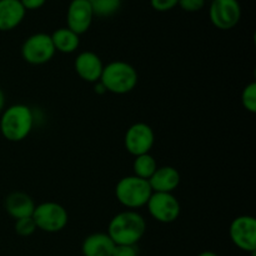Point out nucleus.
Listing matches in <instances>:
<instances>
[{"label":"nucleus","mask_w":256,"mask_h":256,"mask_svg":"<svg viewBox=\"0 0 256 256\" xmlns=\"http://www.w3.org/2000/svg\"><path fill=\"white\" fill-rule=\"evenodd\" d=\"M5 109V94L2 89H0V112H4Z\"/></svg>","instance_id":"27"},{"label":"nucleus","mask_w":256,"mask_h":256,"mask_svg":"<svg viewBox=\"0 0 256 256\" xmlns=\"http://www.w3.org/2000/svg\"><path fill=\"white\" fill-rule=\"evenodd\" d=\"M180 172L174 166H162L155 170L148 182L152 192H172L180 184Z\"/></svg>","instance_id":"15"},{"label":"nucleus","mask_w":256,"mask_h":256,"mask_svg":"<svg viewBox=\"0 0 256 256\" xmlns=\"http://www.w3.org/2000/svg\"><path fill=\"white\" fill-rule=\"evenodd\" d=\"M94 92H96V94H99V95H102V94H105V92H106V90H105L104 85H102V82H95Z\"/></svg>","instance_id":"26"},{"label":"nucleus","mask_w":256,"mask_h":256,"mask_svg":"<svg viewBox=\"0 0 256 256\" xmlns=\"http://www.w3.org/2000/svg\"><path fill=\"white\" fill-rule=\"evenodd\" d=\"M14 229L19 236L28 238L34 234L35 230H36V225H35V222L32 216L22 218V219L15 220Z\"/></svg>","instance_id":"21"},{"label":"nucleus","mask_w":256,"mask_h":256,"mask_svg":"<svg viewBox=\"0 0 256 256\" xmlns=\"http://www.w3.org/2000/svg\"><path fill=\"white\" fill-rule=\"evenodd\" d=\"M242 104L246 112H256V82H252L244 88L242 92Z\"/></svg>","instance_id":"20"},{"label":"nucleus","mask_w":256,"mask_h":256,"mask_svg":"<svg viewBox=\"0 0 256 256\" xmlns=\"http://www.w3.org/2000/svg\"><path fill=\"white\" fill-rule=\"evenodd\" d=\"M209 18L216 29L230 30L242 19V6L238 0H212L209 8Z\"/></svg>","instance_id":"9"},{"label":"nucleus","mask_w":256,"mask_h":256,"mask_svg":"<svg viewBox=\"0 0 256 256\" xmlns=\"http://www.w3.org/2000/svg\"><path fill=\"white\" fill-rule=\"evenodd\" d=\"M26 15L20 0H0V32H10L19 26Z\"/></svg>","instance_id":"13"},{"label":"nucleus","mask_w":256,"mask_h":256,"mask_svg":"<svg viewBox=\"0 0 256 256\" xmlns=\"http://www.w3.org/2000/svg\"><path fill=\"white\" fill-rule=\"evenodd\" d=\"M154 130L146 122H135L125 132V149L132 156H139L150 152L154 146Z\"/></svg>","instance_id":"10"},{"label":"nucleus","mask_w":256,"mask_h":256,"mask_svg":"<svg viewBox=\"0 0 256 256\" xmlns=\"http://www.w3.org/2000/svg\"><path fill=\"white\" fill-rule=\"evenodd\" d=\"M138 80V72L132 64L122 60H115L104 65L99 82L104 85L106 92L124 95L136 88Z\"/></svg>","instance_id":"3"},{"label":"nucleus","mask_w":256,"mask_h":256,"mask_svg":"<svg viewBox=\"0 0 256 256\" xmlns=\"http://www.w3.org/2000/svg\"><path fill=\"white\" fill-rule=\"evenodd\" d=\"M112 256H139L136 245H115Z\"/></svg>","instance_id":"24"},{"label":"nucleus","mask_w":256,"mask_h":256,"mask_svg":"<svg viewBox=\"0 0 256 256\" xmlns=\"http://www.w3.org/2000/svg\"><path fill=\"white\" fill-rule=\"evenodd\" d=\"M152 194V190L149 182L135 175L122 178L115 186L116 200L129 210L145 206Z\"/></svg>","instance_id":"4"},{"label":"nucleus","mask_w":256,"mask_h":256,"mask_svg":"<svg viewBox=\"0 0 256 256\" xmlns=\"http://www.w3.org/2000/svg\"><path fill=\"white\" fill-rule=\"evenodd\" d=\"M198 256H219V255L215 254V252H200Z\"/></svg>","instance_id":"28"},{"label":"nucleus","mask_w":256,"mask_h":256,"mask_svg":"<svg viewBox=\"0 0 256 256\" xmlns=\"http://www.w3.org/2000/svg\"><path fill=\"white\" fill-rule=\"evenodd\" d=\"M230 239L242 252L254 255L256 252V220L250 215H240L230 224Z\"/></svg>","instance_id":"8"},{"label":"nucleus","mask_w":256,"mask_h":256,"mask_svg":"<svg viewBox=\"0 0 256 256\" xmlns=\"http://www.w3.org/2000/svg\"><path fill=\"white\" fill-rule=\"evenodd\" d=\"M25 10H38L46 4V0H20Z\"/></svg>","instance_id":"25"},{"label":"nucleus","mask_w":256,"mask_h":256,"mask_svg":"<svg viewBox=\"0 0 256 256\" xmlns=\"http://www.w3.org/2000/svg\"><path fill=\"white\" fill-rule=\"evenodd\" d=\"M55 52L52 36L45 32L30 35L22 45V58L30 65L46 64L54 58Z\"/></svg>","instance_id":"6"},{"label":"nucleus","mask_w":256,"mask_h":256,"mask_svg":"<svg viewBox=\"0 0 256 256\" xmlns=\"http://www.w3.org/2000/svg\"><path fill=\"white\" fill-rule=\"evenodd\" d=\"M50 36H52L55 52H62V54L75 52L80 45V36L72 32L69 28H59Z\"/></svg>","instance_id":"17"},{"label":"nucleus","mask_w":256,"mask_h":256,"mask_svg":"<svg viewBox=\"0 0 256 256\" xmlns=\"http://www.w3.org/2000/svg\"><path fill=\"white\" fill-rule=\"evenodd\" d=\"M34 126V114L28 105L14 104L6 108L0 118V132L12 142L26 139Z\"/></svg>","instance_id":"2"},{"label":"nucleus","mask_w":256,"mask_h":256,"mask_svg":"<svg viewBox=\"0 0 256 256\" xmlns=\"http://www.w3.org/2000/svg\"><path fill=\"white\" fill-rule=\"evenodd\" d=\"M35 202L30 195L22 192H12L5 198V212L15 220L32 216L35 209Z\"/></svg>","instance_id":"14"},{"label":"nucleus","mask_w":256,"mask_h":256,"mask_svg":"<svg viewBox=\"0 0 256 256\" xmlns=\"http://www.w3.org/2000/svg\"><path fill=\"white\" fill-rule=\"evenodd\" d=\"M36 229L45 232H59L66 228L69 214L59 202H45L36 205L32 215Z\"/></svg>","instance_id":"5"},{"label":"nucleus","mask_w":256,"mask_h":256,"mask_svg":"<svg viewBox=\"0 0 256 256\" xmlns=\"http://www.w3.org/2000/svg\"><path fill=\"white\" fill-rule=\"evenodd\" d=\"M150 216L162 224H172L180 216L182 206L172 192H152L146 205Z\"/></svg>","instance_id":"7"},{"label":"nucleus","mask_w":256,"mask_h":256,"mask_svg":"<svg viewBox=\"0 0 256 256\" xmlns=\"http://www.w3.org/2000/svg\"><path fill=\"white\" fill-rule=\"evenodd\" d=\"M205 2H206V0H179L178 5H179L184 12H200V10L205 6Z\"/></svg>","instance_id":"22"},{"label":"nucleus","mask_w":256,"mask_h":256,"mask_svg":"<svg viewBox=\"0 0 256 256\" xmlns=\"http://www.w3.org/2000/svg\"><path fill=\"white\" fill-rule=\"evenodd\" d=\"M92 5L94 16L110 18L122 8V0H88Z\"/></svg>","instance_id":"19"},{"label":"nucleus","mask_w":256,"mask_h":256,"mask_svg":"<svg viewBox=\"0 0 256 256\" xmlns=\"http://www.w3.org/2000/svg\"><path fill=\"white\" fill-rule=\"evenodd\" d=\"M146 232L144 216L135 210H125L110 220L108 232L115 245H136Z\"/></svg>","instance_id":"1"},{"label":"nucleus","mask_w":256,"mask_h":256,"mask_svg":"<svg viewBox=\"0 0 256 256\" xmlns=\"http://www.w3.org/2000/svg\"><path fill=\"white\" fill-rule=\"evenodd\" d=\"M115 244L106 232H94L84 239L82 252L84 256H112Z\"/></svg>","instance_id":"16"},{"label":"nucleus","mask_w":256,"mask_h":256,"mask_svg":"<svg viewBox=\"0 0 256 256\" xmlns=\"http://www.w3.org/2000/svg\"><path fill=\"white\" fill-rule=\"evenodd\" d=\"M94 19L92 5L88 0H72L66 10V24L80 36L90 29Z\"/></svg>","instance_id":"11"},{"label":"nucleus","mask_w":256,"mask_h":256,"mask_svg":"<svg viewBox=\"0 0 256 256\" xmlns=\"http://www.w3.org/2000/svg\"><path fill=\"white\" fill-rule=\"evenodd\" d=\"M74 68L80 79L95 84L100 80L104 64L96 52L86 50L78 55L74 62Z\"/></svg>","instance_id":"12"},{"label":"nucleus","mask_w":256,"mask_h":256,"mask_svg":"<svg viewBox=\"0 0 256 256\" xmlns=\"http://www.w3.org/2000/svg\"><path fill=\"white\" fill-rule=\"evenodd\" d=\"M179 0H150V5L156 12H169V10L174 9L178 6Z\"/></svg>","instance_id":"23"},{"label":"nucleus","mask_w":256,"mask_h":256,"mask_svg":"<svg viewBox=\"0 0 256 256\" xmlns=\"http://www.w3.org/2000/svg\"><path fill=\"white\" fill-rule=\"evenodd\" d=\"M156 169V160L150 152L135 156L134 162H132V172H134L135 176L149 180Z\"/></svg>","instance_id":"18"}]
</instances>
